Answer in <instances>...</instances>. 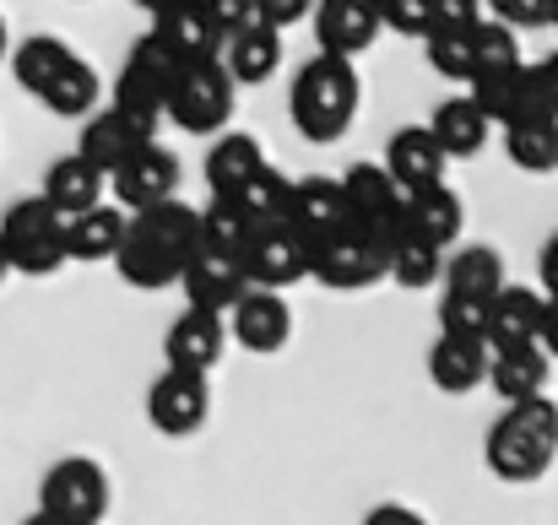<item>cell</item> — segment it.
<instances>
[{"label":"cell","mask_w":558,"mask_h":525,"mask_svg":"<svg viewBox=\"0 0 558 525\" xmlns=\"http://www.w3.org/2000/svg\"><path fill=\"white\" fill-rule=\"evenodd\" d=\"M195 244H201V206H185L180 195L142 206V211H125V239L114 249V271L142 293L174 288L185 260L195 255Z\"/></svg>","instance_id":"cell-1"},{"label":"cell","mask_w":558,"mask_h":525,"mask_svg":"<svg viewBox=\"0 0 558 525\" xmlns=\"http://www.w3.org/2000/svg\"><path fill=\"white\" fill-rule=\"evenodd\" d=\"M359 103H364V82H359V60L348 54H315L299 65L293 87H288V114L299 125L304 142H337L348 136V125L359 120Z\"/></svg>","instance_id":"cell-2"},{"label":"cell","mask_w":558,"mask_h":525,"mask_svg":"<svg viewBox=\"0 0 558 525\" xmlns=\"http://www.w3.org/2000/svg\"><path fill=\"white\" fill-rule=\"evenodd\" d=\"M483 461L499 483H537L558 461V401L532 395V401H505L483 439Z\"/></svg>","instance_id":"cell-3"},{"label":"cell","mask_w":558,"mask_h":525,"mask_svg":"<svg viewBox=\"0 0 558 525\" xmlns=\"http://www.w3.org/2000/svg\"><path fill=\"white\" fill-rule=\"evenodd\" d=\"M233 109H239V87L233 76L222 71L217 54L206 60H185L169 82V98H163V120H174L185 136H217L233 125Z\"/></svg>","instance_id":"cell-4"},{"label":"cell","mask_w":558,"mask_h":525,"mask_svg":"<svg viewBox=\"0 0 558 525\" xmlns=\"http://www.w3.org/2000/svg\"><path fill=\"white\" fill-rule=\"evenodd\" d=\"M0 249H5V266L16 277H54L71 260L65 255V217L44 195L11 200L0 217Z\"/></svg>","instance_id":"cell-5"},{"label":"cell","mask_w":558,"mask_h":525,"mask_svg":"<svg viewBox=\"0 0 558 525\" xmlns=\"http://www.w3.org/2000/svg\"><path fill=\"white\" fill-rule=\"evenodd\" d=\"M310 282L337 288V293H364L385 282V239L369 228L337 222L326 239L310 244Z\"/></svg>","instance_id":"cell-6"},{"label":"cell","mask_w":558,"mask_h":525,"mask_svg":"<svg viewBox=\"0 0 558 525\" xmlns=\"http://www.w3.org/2000/svg\"><path fill=\"white\" fill-rule=\"evenodd\" d=\"M38 510L65 525H104L109 515V472L93 455H65L38 483Z\"/></svg>","instance_id":"cell-7"},{"label":"cell","mask_w":558,"mask_h":525,"mask_svg":"<svg viewBox=\"0 0 558 525\" xmlns=\"http://www.w3.org/2000/svg\"><path fill=\"white\" fill-rule=\"evenodd\" d=\"M239 266H244L250 288L288 293V288L310 282V239H299L288 222H260V228H250V239L239 249Z\"/></svg>","instance_id":"cell-8"},{"label":"cell","mask_w":558,"mask_h":525,"mask_svg":"<svg viewBox=\"0 0 558 525\" xmlns=\"http://www.w3.org/2000/svg\"><path fill=\"white\" fill-rule=\"evenodd\" d=\"M147 142H158V120H153V114H136V109H125V103H98V109L87 114V131H82V147H76V152L109 179L125 158H136Z\"/></svg>","instance_id":"cell-9"},{"label":"cell","mask_w":558,"mask_h":525,"mask_svg":"<svg viewBox=\"0 0 558 525\" xmlns=\"http://www.w3.org/2000/svg\"><path fill=\"white\" fill-rule=\"evenodd\" d=\"M337 190H342V222L369 228L379 239H390L401 228L407 190L385 174V163H353L348 174H337Z\"/></svg>","instance_id":"cell-10"},{"label":"cell","mask_w":558,"mask_h":525,"mask_svg":"<svg viewBox=\"0 0 558 525\" xmlns=\"http://www.w3.org/2000/svg\"><path fill=\"white\" fill-rule=\"evenodd\" d=\"M211 417V384L206 374H190V368H163L147 390V423L169 439H190L201 434Z\"/></svg>","instance_id":"cell-11"},{"label":"cell","mask_w":558,"mask_h":525,"mask_svg":"<svg viewBox=\"0 0 558 525\" xmlns=\"http://www.w3.org/2000/svg\"><path fill=\"white\" fill-rule=\"evenodd\" d=\"M174 71H180V60H174L153 33H142V38L131 44V54H125L120 76H114V103H125V109H136V114L163 120V98H169Z\"/></svg>","instance_id":"cell-12"},{"label":"cell","mask_w":558,"mask_h":525,"mask_svg":"<svg viewBox=\"0 0 558 525\" xmlns=\"http://www.w3.org/2000/svg\"><path fill=\"white\" fill-rule=\"evenodd\" d=\"M222 320H228V342H239L244 352H260V357L282 352L288 337H293V309H288V298L271 293V288H244V293L228 304Z\"/></svg>","instance_id":"cell-13"},{"label":"cell","mask_w":558,"mask_h":525,"mask_svg":"<svg viewBox=\"0 0 558 525\" xmlns=\"http://www.w3.org/2000/svg\"><path fill=\"white\" fill-rule=\"evenodd\" d=\"M180 158L169 152V147H158V142H147L136 158H125L114 174H109V190H114V206H125V211H142V206H158V200H174L180 195Z\"/></svg>","instance_id":"cell-14"},{"label":"cell","mask_w":558,"mask_h":525,"mask_svg":"<svg viewBox=\"0 0 558 525\" xmlns=\"http://www.w3.org/2000/svg\"><path fill=\"white\" fill-rule=\"evenodd\" d=\"M461 93L494 120V131L510 125V120H521V114H532V109H548V103H543L537 65H526V60H515V65H505V71H483V76H472ZM548 114H554V109H548Z\"/></svg>","instance_id":"cell-15"},{"label":"cell","mask_w":558,"mask_h":525,"mask_svg":"<svg viewBox=\"0 0 558 525\" xmlns=\"http://www.w3.org/2000/svg\"><path fill=\"white\" fill-rule=\"evenodd\" d=\"M310 22H315L320 49L326 54H348V60H359L364 49H374V38L385 33L379 0H315Z\"/></svg>","instance_id":"cell-16"},{"label":"cell","mask_w":558,"mask_h":525,"mask_svg":"<svg viewBox=\"0 0 558 525\" xmlns=\"http://www.w3.org/2000/svg\"><path fill=\"white\" fill-rule=\"evenodd\" d=\"M222 352H228V320L217 309H185L163 337L169 368H190V374H211Z\"/></svg>","instance_id":"cell-17"},{"label":"cell","mask_w":558,"mask_h":525,"mask_svg":"<svg viewBox=\"0 0 558 525\" xmlns=\"http://www.w3.org/2000/svg\"><path fill=\"white\" fill-rule=\"evenodd\" d=\"M217 60L233 76V87H260V82H271L282 71V33L271 22H250L233 38L217 44Z\"/></svg>","instance_id":"cell-18"},{"label":"cell","mask_w":558,"mask_h":525,"mask_svg":"<svg viewBox=\"0 0 558 525\" xmlns=\"http://www.w3.org/2000/svg\"><path fill=\"white\" fill-rule=\"evenodd\" d=\"M174 288H185L190 309H217V315H228V304H233L250 282H244L239 255H217V249H201V244H195V255L185 260V271H180Z\"/></svg>","instance_id":"cell-19"},{"label":"cell","mask_w":558,"mask_h":525,"mask_svg":"<svg viewBox=\"0 0 558 525\" xmlns=\"http://www.w3.org/2000/svg\"><path fill=\"white\" fill-rule=\"evenodd\" d=\"M543 304L548 293L543 288H521V282H505L488 304V331L483 342L488 347H532L537 331H543Z\"/></svg>","instance_id":"cell-20"},{"label":"cell","mask_w":558,"mask_h":525,"mask_svg":"<svg viewBox=\"0 0 558 525\" xmlns=\"http://www.w3.org/2000/svg\"><path fill=\"white\" fill-rule=\"evenodd\" d=\"M299 239H326L337 222H342V190L331 174H304V179H288V200H282V217Z\"/></svg>","instance_id":"cell-21"},{"label":"cell","mask_w":558,"mask_h":525,"mask_svg":"<svg viewBox=\"0 0 558 525\" xmlns=\"http://www.w3.org/2000/svg\"><path fill=\"white\" fill-rule=\"evenodd\" d=\"M445 169H450V158H445V147L434 142L428 125H401V131L390 136V147H385V174L396 179L407 195L439 184Z\"/></svg>","instance_id":"cell-22"},{"label":"cell","mask_w":558,"mask_h":525,"mask_svg":"<svg viewBox=\"0 0 558 525\" xmlns=\"http://www.w3.org/2000/svg\"><path fill=\"white\" fill-rule=\"evenodd\" d=\"M428 379L445 395H472L488 379V342L483 337H450V331H439L434 347H428Z\"/></svg>","instance_id":"cell-23"},{"label":"cell","mask_w":558,"mask_h":525,"mask_svg":"<svg viewBox=\"0 0 558 525\" xmlns=\"http://www.w3.org/2000/svg\"><path fill=\"white\" fill-rule=\"evenodd\" d=\"M147 33H153L180 65L217 54V33H211L201 0H163V5H153V27H147Z\"/></svg>","instance_id":"cell-24"},{"label":"cell","mask_w":558,"mask_h":525,"mask_svg":"<svg viewBox=\"0 0 558 525\" xmlns=\"http://www.w3.org/2000/svg\"><path fill=\"white\" fill-rule=\"evenodd\" d=\"M445 298H472V304H494V293L505 288V260L499 249L488 244H461V249H445Z\"/></svg>","instance_id":"cell-25"},{"label":"cell","mask_w":558,"mask_h":525,"mask_svg":"<svg viewBox=\"0 0 558 525\" xmlns=\"http://www.w3.org/2000/svg\"><path fill=\"white\" fill-rule=\"evenodd\" d=\"M401 222L412 228V233H423L428 244H439V249H456L461 244V222H466V206H461V195L439 179V184H428V190H412L407 195V206H401Z\"/></svg>","instance_id":"cell-26"},{"label":"cell","mask_w":558,"mask_h":525,"mask_svg":"<svg viewBox=\"0 0 558 525\" xmlns=\"http://www.w3.org/2000/svg\"><path fill=\"white\" fill-rule=\"evenodd\" d=\"M548 352L537 347H488V390L499 401H532V395H548Z\"/></svg>","instance_id":"cell-27"},{"label":"cell","mask_w":558,"mask_h":525,"mask_svg":"<svg viewBox=\"0 0 558 525\" xmlns=\"http://www.w3.org/2000/svg\"><path fill=\"white\" fill-rule=\"evenodd\" d=\"M428 131H434V142L445 147V158H450V163H456V158H477V152L494 142V120H488L466 93L445 98V103L428 114Z\"/></svg>","instance_id":"cell-28"},{"label":"cell","mask_w":558,"mask_h":525,"mask_svg":"<svg viewBox=\"0 0 558 525\" xmlns=\"http://www.w3.org/2000/svg\"><path fill=\"white\" fill-rule=\"evenodd\" d=\"M38 195H44L60 217H76V211L109 200V179L98 174L82 152H65V158L49 163V174H44V190H38Z\"/></svg>","instance_id":"cell-29"},{"label":"cell","mask_w":558,"mask_h":525,"mask_svg":"<svg viewBox=\"0 0 558 525\" xmlns=\"http://www.w3.org/2000/svg\"><path fill=\"white\" fill-rule=\"evenodd\" d=\"M499 131H505V158L521 174H558V114L532 109V114H521Z\"/></svg>","instance_id":"cell-30"},{"label":"cell","mask_w":558,"mask_h":525,"mask_svg":"<svg viewBox=\"0 0 558 525\" xmlns=\"http://www.w3.org/2000/svg\"><path fill=\"white\" fill-rule=\"evenodd\" d=\"M439 271H445V249H439V244H428L423 233H412L407 222L385 239V277H390L396 288L423 293V288H434V282H439Z\"/></svg>","instance_id":"cell-31"},{"label":"cell","mask_w":558,"mask_h":525,"mask_svg":"<svg viewBox=\"0 0 558 525\" xmlns=\"http://www.w3.org/2000/svg\"><path fill=\"white\" fill-rule=\"evenodd\" d=\"M38 103H44L49 114H60V120H87V114L104 103V76H98V65L82 60V54H71V60L49 76V87L38 93Z\"/></svg>","instance_id":"cell-32"},{"label":"cell","mask_w":558,"mask_h":525,"mask_svg":"<svg viewBox=\"0 0 558 525\" xmlns=\"http://www.w3.org/2000/svg\"><path fill=\"white\" fill-rule=\"evenodd\" d=\"M120 239H125V206H114V200H98V206L65 217V255L71 260H114Z\"/></svg>","instance_id":"cell-33"},{"label":"cell","mask_w":558,"mask_h":525,"mask_svg":"<svg viewBox=\"0 0 558 525\" xmlns=\"http://www.w3.org/2000/svg\"><path fill=\"white\" fill-rule=\"evenodd\" d=\"M260 163H271V158H266V147L250 131H217V142L206 152V190L211 195H228L239 179H250Z\"/></svg>","instance_id":"cell-34"},{"label":"cell","mask_w":558,"mask_h":525,"mask_svg":"<svg viewBox=\"0 0 558 525\" xmlns=\"http://www.w3.org/2000/svg\"><path fill=\"white\" fill-rule=\"evenodd\" d=\"M71 54H76V49H71L65 38H54V33H27L22 44H11V49H5L16 87H22V93H33V98L49 87V76H54Z\"/></svg>","instance_id":"cell-35"},{"label":"cell","mask_w":558,"mask_h":525,"mask_svg":"<svg viewBox=\"0 0 558 525\" xmlns=\"http://www.w3.org/2000/svg\"><path fill=\"white\" fill-rule=\"evenodd\" d=\"M222 200H233V206H239V217H244L250 228L277 222V217H282V200H288V174H282L277 163H260L250 179H239Z\"/></svg>","instance_id":"cell-36"},{"label":"cell","mask_w":558,"mask_h":525,"mask_svg":"<svg viewBox=\"0 0 558 525\" xmlns=\"http://www.w3.org/2000/svg\"><path fill=\"white\" fill-rule=\"evenodd\" d=\"M472 76H483V71H505V65H515L521 60V44H515V27H505L499 16H477L472 27Z\"/></svg>","instance_id":"cell-37"},{"label":"cell","mask_w":558,"mask_h":525,"mask_svg":"<svg viewBox=\"0 0 558 525\" xmlns=\"http://www.w3.org/2000/svg\"><path fill=\"white\" fill-rule=\"evenodd\" d=\"M466 27H472V22H466ZM466 27H434V33L423 38V54H428L434 76H445V82H456V87L472 82V33H466Z\"/></svg>","instance_id":"cell-38"},{"label":"cell","mask_w":558,"mask_h":525,"mask_svg":"<svg viewBox=\"0 0 558 525\" xmlns=\"http://www.w3.org/2000/svg\"><path fill=\"white\" fill-rule=\"evenodd\" d=\"M244 239H250V222L239 217V206H233V200H222V195H211V206L201 211V249L239 255V249H244Z\"/></svg>","instance_id":"cell-39"},{"label":"cell","mask_w":558,"mask_h":525,"mask_svg":"<svg viewBox=\"0 0 558 525\" xmlns=\"http://www.w3.org/2000/svg\"><path fill=\"white\" fill-rule=\"evenodd\" d=\"M379 22H385V33H396V38H428L434 33V11H428V0H379Z\"/></svg>","instance_id":"cell-40"},{"label":"cell","mask_w":558,"mask_h":525,"mask_svg":"<svg viewBox=\"0 0 558 525\" xmlns=\"http://www.w3.org/2000/svg\"><path fill=\"white\" fill-rule=\"evenodd\" d=\"M488 16H499L505 27L526 33V27H554L558 16V0H483Z\"/></svg>","instance_id":"cell-41"},{"label":"cell","mask_w":558,"mask_h":525,"mask_svg":"<svg viewBox=\"0 0 558 525\" xmlns=\"http://www.w3.org/2000/svg\"><path fill=\"white\" fill-rule=\"evenodd\" d=\"M201 11H206V22H211L217 44H222V38H233L239 27L260 22V5H255V0H201Z\"/></svg>","instance_id":"cell-42"},{"label":"cell","mask_w":558,"mask_h":525,"mask_svg":"<svg viewBox=\"0 0 558 525\" xmlns=\"http://www.w3.org/2000/svg\"><path fill=\"white\" fill-rule=\"evenodd\" d=\"M255 5H260V22H271L277 33L299 27V22L315 11V0H255Z\"/></svg>","instance_id":"cell-43"},{"label":"cell","mask_w":558,"mask_h":525,"mask_svg":"<svg viewBox=\"0 0 558 525\" xmlns=\"http://www.w3.org/2000/svg\"><path fill=\"white\" fill-rule=\"evenodd\" d=\"M434 11V27H466L483 16V0H428Z\"/></svg>","instance_id":"cell-44"},{"label":"cell","mask_w":558,"mask_h":525,"mask_svg":"<svg viewBox=\"0 0 558 525\" xmlns=\"http://www.w3.org/2000/svg\"><path fill=\"white\" fill-rule=\"evenodd\" d=\"M364 525H428V521H423L412 504H396V499H390V504H374L369 515H364Z\"/></svg>","instance_id":"cell-45"},{"label":"cell","mask_w":558,"mask_h":525,"mask_svg":"<svg viewBox=\"0 0 558 525\" xmlns=\"http://www.w3.org/2000/svg\"><path fill=\"white\" fill-rule=\"evenodd\" d=\"M537 347L558 357V293H548V304H543V331H537Z\"/></svg>","instance_id":"cell-46"},{"label":"cell","mask_w":558,"mask_h":525,"mask_svg":"<svg viewBox=\"0 0 558 525\" xmlns=\"http://www.w3.org/2000/svg\"><path fill=\"white\" fill-rule=\"evenodd\" d=\"M537 82H543V103L558 114V54H548V60L537 65Z\"/></svg>","instance_id":"cell-47"},{"label":"cell","mask_w":558,"mask_h":525,"mask_svg":"<svg viewBox=\"0 0 558 525\" xmlns=\"http://www.w3.org/2000/svg\"><path fill=\"white\" fill-rule=\"evenodd\" d=\"M537 271H543V293H558V233L543 244V260H537Z\"/></svg>","instance_id":"cell-48"},{"label":"cell","mask_w":558,"mask_h":525,"mask_svg":"<svg viewBox=\"0 0 558 525\" xmlns=\"http://www.w3.org/2000/svg\"><path fill=\"white\" fill-rule=\"evenodd\" d=\"M22 525H65V521H54L49 510H33V515H27V521H22Z\"/></svg>","instance_id":"cell-49"},{"label":"cell","mask_w":558,"mask_h":525,"mask_svg":"<svg viewBox=\"0 0 558 525\" xmlns=\"http://www.w3.org/2000/svg\"><path fill=\"white\" fill-rule=\"evenodd\" d=\"M5 49H11V33H5V16H0V60H5Z\"/></svg>","instance_id":"cell-50"},{"label":"cell","mask_w":558,"mask_h":525,"mask_svg":"<svg viewBox=\"0 0 558 525\" xmlns=\"http://www.w3.org/2000/svg\"><path fill=\"white\" fill-rule=\"evenodd\" d=\"M5 277H11V266H5V249H0V282H5Z\"/></svg>","instance_id":"cell-51"},{"label":"cell","mask_w":558,"mask_h":525,"mask_svg":"<svg viewBox=\"0 0 558 525\" xmlns=\"http://www.w3.org/2000/svg\"><path fill=\"white\" fill-rule=\"evenodd\" d=\"M136 5H147V11H153V5H163V0H136Z\"/></svg>","instance_id":"cell-52"},{"label":"cell","mask_w":558,"mask_h":525,"mask_svg":"<svg viewBox=\"0 0 558 525\" xmlns=\"http://www.w3.org/2000/svg\"><path fill=\"white\" fill-rule=\"evenodd\" d=\"M554 27H558V16H554Z\"/></svg>","instance_id":"cell-53"}]
</instances>
